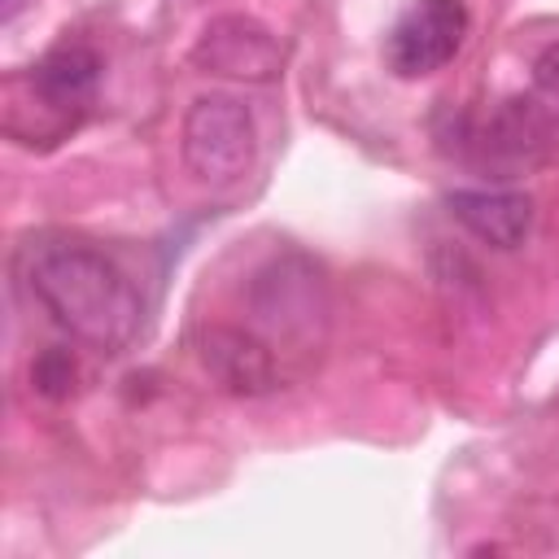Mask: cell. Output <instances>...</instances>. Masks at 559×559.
<instances>
[{
	"mask_svg": "<svg viewBox=\"0 0 559 559\" xmlns=\"http://www.w3.org/2000/svg\"><path fill=\"white\" fill-rule=\"evenodd\" d=\"M467 148L493 170H528L559 153V105L546 100L537 87L502 100L476 131L463 135Z\"/></svg>",
	"mask_w": 559,
	"mask_h": 559,
	"instance_id": "3",
	"label": "cell"
},
{
	"mask_svg": "<svg viewBox=\"0 0 559 559\" xmlns=\"http://www.w3.org/2000/svg\"><path fill=\"white\" fill-rule=\"evenodd\" d=\"M192 66L201 74L236 83H275L284 74V44L266 22L249 13H218L201 26L192 44Z\"/></svg>",
	"mask_w": 559,
	"mask_h": 559,
	"instance_id": "5",
	"label": "cell"
},
{
	"mask_svg": "<svg viewBox=\"0 0 559 559\" xmlns=\"http://www.w3.org/2000/svg\"><path fill=\"white\" fill-rule=\"evenodd\" d=\"M22 4H26V0H4V4H0V17H4V22H13V17L22 13Z\"/></svg>",
	"mask_w": 559,
	"mask_h": 559,
	"instance_id": "12",
	"label": "cell"
},
{
	"mask_svg": "<svg viewBox=\"0 0 559 559\" xmlns=\"http://www.w3.org/2000/svg\"><path fill=\"white\" fill-rule=\"evenodd\" d=\"M445 210L493 249H515L533 231V197L520 188H454L445 192Z\"/></svg>",
	"mask_w": 559,
	"mask_h": 559,
	"instance_id": "9",
	"label": "cell"
},
{
	"mask_svg": "<svg viewBox=\"0 0 559 559\" xmlns=\"http://www.w3.org/2000/svg\"><path fill=\"white\" fill-rule=\"evenodd\" d=\"M533 87L559 105V39L550 48H542V57L533 61Z\"/></svg>",
	"mask_w": 559,
	"mask_h": 559,
	"instance_id": "11",
	"label": "cell"
},
{
	"mask_svg": "<svg viewBox=\"0 0 559 559\" xmlns=\"http://www.w3.org/2000/svg\"><path fill=\"white\" fill-rule=\"evenodd\" d=\"M22 284L44 314L100 354H118L140 332V293L127 271L79 236L44 231L22 245Z\"/></svg>",
	"mask_w": 559,
	"mask_h": 559,
	"instance_id": "1",
	"label": "cell"
},
{
	"mask_svg": "<svg viewBox=\"0 0 559 559\" xmlns=\"http://www.w3.org/2000/svg\"><path fill=\"white\" fill-rule=\"evenodd\" d=\"M197 358L210 371V380L231 397H262L280 384L275 349L236 323H210L197 336Z\"/></svg>",
	"mask_w": 559,
	"mask_h": 559,
	"instance_id": "7",
	"label": "cell"
},
{
	"mask_svg": "<svg viewBox=\"0 0 559 559\" xmlns=\"http://www.w3.org/2000/svg\"><path fill=\"white\" fill-rule=\"evenodd\" d=\"M179 153L201 183L210 188L240 183L258 157V127L249 105L223 92L197 96L179 127Z\"/></svg>",
	"mask_w": 559,
	"mask_h": 559,
	"instance_id": "2",
	"label": "cell"
},
{
	"mask_svg": "<svg viewBox=\"0 0 559 559\" xmlns=\"http://www.w3.org/2000/svg\"><path fill=\"white\" fill-rule=\"evenodd\" d=\"M467 26L463 0H411L384 35V66L397 79H428L459 57Z\"/></svg>",
	"mask_w": 559,
	"mask_h": 559,
	"instance_id": "4",
	"label": "cell"
},
{
	"mask_svg": "<svg viewBox=\"0 0 559 559\" xmlns=\"http://www.w3.org/2000/svg\"><path fill=\"white\" fill-rule=\"evenodd\" d=\"M249 306L258 314V323H266L280 336H314V328L328 314V297H323V280L319 271L297 258L284 253L275 262H266L253 284H249Z\"/></svg>",
	"mask_w": 559,
	"mask_h": 559,
	"instance_id": "6",
	"label": "cell"
},
{
	"mask_svg": "<svg viewBox=\"0 0 559 559\" xmlns=\"http://www.w3.org/2000/svg\"><path fill=\"white\" fill-rule=\"evenodd\" d=\"M96 79H100V57L92 44L83 39H61L57 48H48L31 74H26V87H31V100H39V114L57 118L61 131L74 127V118L87 109L92 92H96Z\"/></svg>",
	"mask_w": 559,
	"mask_h": 559,
	"instance_id": "8",
	"label": "cell"
},
{
	"mask_svg": "<svg viewBox=\"0 0 559 559\" xmlns=\"http://www.w3.org/2000/svg\"><path fill=\"white\" fill-rule=\"evenodd\" d=\"M74 376H79V367H74L70 349H44L35 358V367H31V380H35V389L44 397H66L74 389Z\"/></svg>",
	"mask_w": 559,
	"mask_h": 559,
	"instance_id": "10",
	"label": "cell"
}]
</instances>
